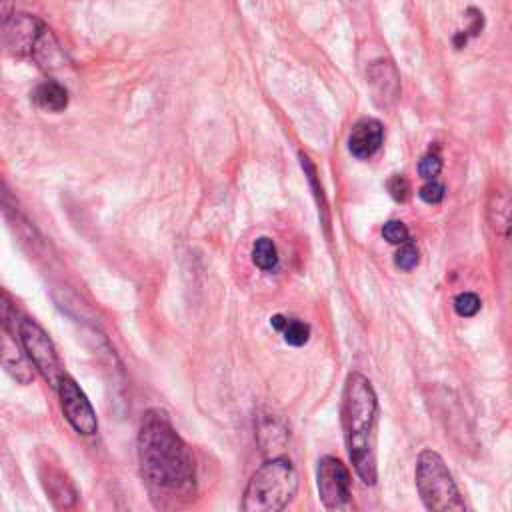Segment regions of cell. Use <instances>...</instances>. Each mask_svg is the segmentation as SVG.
<instances>
[{
    "label": "cell",
    "mask_w": 512,
    "mask_h": 512,
    "mask_svg": "<svg viewBox=\"0 0 512 512\" xmlns=\"http://www.w3.org/2000/svg\"><path fill=\"white\" fill-rule=\"evenodd\" d=\"M138 462L146 488L160 508H174L196 494V460L160 408L148 410L138 432Z\"/></svg>",
    "instance_id": "6da1fadb"
},
{
    "label": "cell",
    "mask_w": 512,
    "mask_h": 512,
    "mask_svg": "<svg viewBox=\"0 0 512 512\" xmlns=\"http://www.w3.org/2000/svg\"><path fill=\"white\" fill-rule=\"evenodd\" d=\"M376 420L378 400L370 380L360 372H350L342 390L340 422L350 462L368 486L376 484Z\"/></svg>",
    "instance_id": "7a4b0ae2"
},
{
    "label": "cell",
    "mask_w": 512,
    "mask_h": 512,
    "mask_svg": "<svg viewBox=\"0 0 512 512\" xmlns=\"http://www.w3.org/2000/svg\"><path fill=\"white\" fill-rule=\"evenodd\" d=\"M296 490V468L288 458L274 456L250 476L240 508L244 512H278L292 502Z\"/></svg>",
    "instance_id": "3957f363"
},
{
    "label": "cell",
    "mask_w": 512,
    "mask_h": 512,
    "mask_svg": "<svg viewBox=\"0 0 512 512\" xmlns=\"http://www.w3.org/2000/svg\"><path fill=\"white\" fill-rule=\"evenodd\" d=\"M416 488L426 510L432 512H462L466 504L458 486L444 464L442 456L434 450H422L416 460Z\"/></svg>",
    "instance_id": "277c9868"
},
{
    "label": "cell",
    "mask_w": 512,
    "mask_h": 512,
    "mask_svg": "<svg viewBox=\"0 0 512 512\" xmlns=\"http://www.w3.org/2000/svg\"><path fill=\"white\" fill-rule=\"evenodd\" d=\"M18 340L30 358L32 366L42 374V378L56 388L60 376L64 374L60 368V360L56 348L46 334V330L32 318H22L18 322Z\"/></svg>",
    "instance_id": "5b68a950"
},
{
    "label": "cell",
    "mask_w": 512,
    "mask_h": 512,
    "mask_svg": "<svg viewBox=\"0 0 512 512\" xmlns=\"http://www.w3.org/2000/svg\"><path fill=\"white\" fill-rule=\"evenodd\" d=\"M56 392L60 398V410L66 422L74 428V432L82 436H92L98 430V418L78 382L64 372L56 384Z\"/></svg>",
    "instance_id": "8992f818"
},
{
    "label": "cell",
    "mask_w": 512,
    "mask_h": 512,
    "mask_svg": "<svg viewBox=\"0 0 512 512\" xmlns=\"http://www.w3.org/2000/svg\"><path fill=\"white\" fill-rule=\"evenodd\" d=\"M318 496L326 510H344L350 506V472L334 456H324L316 466Z\"/></svg>",
    "instance_id": "52a82bcc"
},
{
    "label": "cell",
    "mask_w": 512,
    "mask_h": 512,
    "mask_svg": "<svg viewBox=\"0 0 512 512\" xmlns=\"http://www.w3.org/2000/svg\"><path fill=\"white\" fill-rule=\"evenodd\" d=\"M4 28H6L8 46L18 56L36 58L44 48V44L52 38L46 24L32 14H12L4 22Z\"/></svg>",
    "instance_id": "ba28073f"
},
{
    "label": "cell",
    "mask_w": 512,
    "mask_h": 512,
    "mask_svg": "<svg viewBox=\"0 0 512 512\" xmlns=\"http://www.w3.org/2000/svg\"><path fill=\"white\" fill-rule=\"evenodd\" d=\"M14 334L18 332L0 328V364L18 384H30L34 380V366Z\"/></svg>",
    "instance_id": "9c48e42d"
},
{
    "label": "cell",
    "mask_w": 512,
    "mask_h": 512,
    "mask_svg": "<svg viewBox=\"0 0 512 512\" xmlns=\"http://www.w3.org/2000/svg\"><path fill=\"white\" fill-rule=\"evenodd\" d=\"M382 138H384V128H382L380 120L362 118L350 130L348 150L352 156H356L360 160H368L380 150Z\"/></svg>",
    "instance_id": "30bf717a"
},
{
    "label": "cell",
    "mask_w": 512,
    "mask_h": 512,
    "mask_svg": "<svg viewBox=\"0 0 512 512\" xmlns=\"http://www.w3.org/2000/svg\"><path fill=\"white\" fill-rule=\"evenodd\" d=\"M32 102L44 112H62L68 106V90L56 80H44L32 90Z\"/></svg>",
    "instance_id": "8fae6325"
},
{
    "label": "cell",
    "mask_w": 512,
    "mask_h": 512,
    "mask_svg": "<svg viewBox=\"0 0 512 512\" xmlns=\"http://www.w3.org/2000/svg\"><path fill=\"white\" fill-rule=\"evenodd\" d=\"M44 488L48 492V496L52 498V502L58 508H70L76 502V490L72 486V482L66 478V474L62 470H48L46 476H42Z\"/></svg>",
    "instance_id": "7c38bea8"
},
{
    "label": "cell",
    "mask_w": 512,
    "mask_h": 512,
    "mask_svg": "<svg viewBox=\"0 0 512 512\" xmlns=\"http://www.w3.org/2000/svg\"><path fill=\"white\" fill-rule=\"evenodd\" d=\"M488 222L490 228L500 234V236H508L510 232V198L506 192H492L490 200H488Z\"/></svg>",
    "instance_id": "4fadbf2b"
},
{
    "label": "cell",
    "mask_w": 512,
    "mask_h": 512,
    "mask_svg": "<svg viewBox=\"0 0 512 512\" xmlns=\"http://www.w3.org/2000/svg\"><path fill=\"white\" fill-rule=\"evenodd\" d=\"M252 262L260 268V270H272L276 268L278 264V250H276V244L262 236L254 242L252 246Z\"/></svg>",
    "instance_id": "5bb4252c"
},
{
    "label": "cell",
    "mask_w": 512,
    "mask_h": 512,
    "mask_svg": "<svg viewBox=\"0 0 512 512\" xmlns=\"http://www.w3.org/2000/svg\"><path fill=\"white\" fill-rule=\"evenodd\" d=\"M280 332H282L286 344H290V346H304L310 338V326L296 318H284Z\"/></svg>",
    "instance_id": "9a60e30c"
},
{
    "label": "cell",
    "mask_w": 512,
    "mask_h": 512,
    "mask_svg": "<svg viewBox=\"0 0 512 512\" xmlns=\"http://www.w3.org/2000/svg\"><path fill=\"white\" fill-rule=\"evenodd\" d=\"M18 322H20V316L12 300L4 292H0V328L8 332H18Z\"/></svg>",
    "instance_id": "2e32d148"
},
{
    "label": "cell",
    "mask_w": 512,
    "mask_h": 512,
    "mask_svg": "<svg viewBox=\"0 0 512 512\" xmlns=\"http://www.w3.org/2000/svg\"><path fill=\"white\" fill-rule=\"evenodd\" d=\"M418 260H420L418 248H416L410 240L404 242V244H400V250H398L396 256H394V264H396L400 270H404V272L416 268Z\"/></svg>",
    "instance_id": "e0dca14e"
},
{
    "label": "cell",
    "mask_w": 512,
    "mask_h": 512,
    "mask_svg": "<svg viewBox=\"0 0 512 512\" xmlns=\"http://www.w3.org/2000/svg\"><path fill=\"white\" fill-rule=\"evenodd\" d=\"M480 306H482V302H480V298L474 292H462V294H458L454 298V310L462 318L474 316L480 310Z\"/></svg>",
    "instance_id": "ac0fdd59"
},
{
    "label": "cell",
    "mask_w": 512,
    "mask_h": 512,
    "mask_svg": "<svg viewBox=\"0 0 512 512\" xmlns=\"http://www.w3.org/2000/svg\"><path fill=\"white\" fill-rule=\"evenodd\" d=\"M382 236L390 242V244H404L410 240V232L406 228L404 222L400 220H388L384 226H382Z\"/></svg>",
    "instance_id": "d6986e66"
},
{
    "label": "cell",
    "mask_w": 512,
    "mask_h": 512,
    "mask_svg": "<svg viewBox=\"0 0 512 512\" xmlns=\"http://www.w3.org/2000/svg\"><path fill=\"white\" fill-rule=\"evenodd\" d=\"M440 170H442V160H440V156L438 154H426L422 160H420V164H418V174L422 176V178H426V180H432V178H436L438 174H440Z\"/></svg>",
    "instance_id": "ffe728a7"
},
{
    "label": "cell",
    "mask_w": 512,
    "mask_h": 512,
    "mask_svg": "<svg viewBox=\"0 0 512 512\" xmlns=\"http://www.w3.org/2000/svg\"><path fill=\"white\" fill-rule=\"evenodd\" d=\"M388 190L396 202H406L410 196V184L402 174H394L388 180Z\"/></svg>",
    "instance_id": "44dd1931"
},
{
    "label": "cell",
    "mask_w": 512,
    "mask_h": 512,
    "mask_svg": "<svg viewBox=\"0 0 512 512\" xmlns=\"http://www.w3.org/2000/svg\"><path fill=\"white\" fill-rule=\"evenodd\" d=\"M418 196H420L426 204H438V202H442V198H444V186L432 178V180H428V182L420 188Z\"/></svg>",
    "instance_id": "7402d4cb"
},
{
    "label": "cell",
    "mask_w": 512,
    "mask_h": 512,
    "mask_svg": "<svg viewBox=\"0 0 512 512\" xmlns=\"http://www.w3.org/2000/svg\"><path fill=\"white\" fill-rule=\"evenodd\" d=\"M14 14V0H0V24Z\"/></svg>",
    "instance_id": "603a6c76"
}]
</instances>
